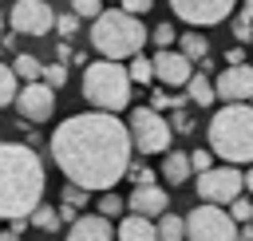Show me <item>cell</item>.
Segmentation results:
<instances>
[{"label": "cell", "instance_id": "cell-1", "mask_svg": "<svg viewBox=\"0 0 253 241\" xmlns=\"http://www.w3.org/2000/svg\"><path fill=\"white\" fill-rule=\"evenodd\" d=\"M130 154H134V142L119 115L83 111L63 119L51 130V162L71 186H83L87 194L91 190L111 194L126 178Z\"/></svg>", "mask_w": 253, "mask_h": 241}, {"label": "cell", "instance_id": "cell-2", "mask_svg": "<svg viewBox=\"0 0 253 241\" xmlns=\"http://www.w3.org/2000/svg\"><path fill=\"white\" fill-rule=\"evenodd\" d=\"M47 174L32 146L0 142V217L28 221L36 205H43Z\"/></svg>", "mask_w": 253, "mask_h": 241}, {"label": "cell", "instance_id": "cell-3", "mask_svg": "<svg viewBox=\"0 0 253 241\" xmlns=\"http://www.w3.org/2000/svg\"><path fill=\"white\" fill-rule=\"evenodd\" d=\"M206 138H210V154L237 166L253 162V103H225L221 111H213Z\"/></svg>", "mask_w": 253, "mask_h": 241}, {"label": "cell", "instance_id": "cell-4", "mask_svg": "<svg viewBox=\"0 0 253 241\" xmlns=\"http://www.w3.org/2000/svg\"><path fill=\"white\" fill-rule=\"evenodd\" d=\"M146 36H150V32L142 28V20H138V16H126L123 8H103L99 20L91 24V47H95L103 59H115V63L134 59V55L142 51Z\"/></svg>", "mask_w": 253, "mask_h": 241}, {"label": "cell", "instance_id": "cell-5", "mask_svg": "<svg viewBox=\"0 0 253 241\" xmlns=\"http://www.w3.org/2000/svg\"><path fill=\"white\" fill-rule=\"evenodd\" d=\"M130 91H134V83H130L123 63H115V59L87 63V71H83V99L91 103V111L119 115V111H126Z\"/></svg>", "mask_w": 253, "mask_h": 241}, {"label": "cell", "instance_id": "cell-6", "mask_svg": "<svg viewBox=\"0 0 253 241\" xmlns=\"http://www.w3.org/2000/svg\"><path fill=\"white\" fill-rule=\"evenodd\" d=\"M126 130H130V142H134L138 154H170L174 126H170L166 115H158V111H150V107H130Z\"/></svg>", "mask_w": 253, "mask_h": 241}, {"label": "cell", "instance_id": "cell-7", "mask_svg": "<svg viewBox=\"0 0 253 241\" xmlns=\"http://www.w3.org/2000/svg\"><path fill=\"white\" fill-rule=\"evenodd\" d=\"M186 241H241V225L225 205H194L186 213Z\"/></svg>", "mask_w": 253, "mask_h": 241}, {"label": "cell", "instance_id": "cell-8", "mask_svg": "<svg viewBox=\"0 0 253 241\" xmlns=\"http://www.w3.org/2000/svg\"><path fill=\"white\" fill-rule=\"evenodd\" d=\"M241 190H245V174L237 166H213L198 174V198L206 205H229L233 198H241Z\"/></svg>", "mask_w": 253, "mask_h": 241}, {"label": "cell", "instance_id": "cell-9", "mask_svg": "<svg viewBox=\"0 0 253 241\" xmlns=\"http://www.w3.org/2000/svg\"><path fill=\"white\" fill-rule=\"evenodd\" d=\"M8 24L16 36H47L55 28V12L47 0H16L8 8Z\"/></svg>", "mask_w": 253, "mask_h": 241}, {"label": "cell", "instance_id": "cell-10", "mask_svg": "<svg viewBox=\"0 0 253 241\" xmlns=\"http://www.w3.org/2000/svg\"><path fill=\"white\" fill-rule=\"evenodd\" d=\"M237 0H170L174 16L186 20L190 28H210V24H221L229 12H233Z\"/></svg>", "mask_w": 253, "mask_h": 241}, {"label": "cell", "instance_id": "cell-11", "mask_svg": "<svg viewBox=\"0 0 253 241\" xmlns=\"http://www.w3.org/2000/svg\"><path fill=\"white\" fill-rule=\"evenodd\" d=\"M213 95H217L221 103H253V67H249V63L225 67V71L213 79Z\"/></svg>", "mask_w": 253, "mask_h": 241}, {"label": "cell", "instance_id": "cell-12", "mask_svg": "<svg viewBox=\"0 0 253 241\" xmlns=\"http://www.w3.org/2000/svg\"><path fill=\"white\" fill-rule=\"evenodd\" d=\"M16 107H20V115L28 119V122H43V119H51V111H55V91L40 79V83H24L20 87V95H16Z\"/></svg>", "mask_w": 253, "mask_h": 241}, {"label": "cell", "instance_id": "cell-13", "mask_svg": "<svg viewBox=\"0 0 253 241\" xmlns=\"http://www.w3.org/2000/svg\"><path fill=\"white\" fill-rule=\"evenodd\" d=\"M150 63H154V75H158L162 87H186V83L194 79V63H190L182 51H174V47H170V51H158Z\"/></svg>", "mask_w": 253, "mask_h": 241}, {"label": "cell", "instance_id": "cell-14", "mask_svg": "<svg viewBox=\"0 0 253 241\" xmlns=\"http://www.w3.org/2000/svg\"><path fill=\"white\" fill-rule=\"evenodd\" d=\"M126 205H130V213H138V217H162L166 213V205H170V194L154 182V186H134L130 190V198H126Z\"/></svg>", "mask_w": 253, "mask_h": 241}, {"label": "cell", "instance_id": "cell-15", "mask_svg": "<svg viewBox=\"0 0 253 241\" xmlns=\"http://www.w3.org/2000/svg\"><path fill=\"white\" fill-rule=\"evenodd\" d=\"M63 241H115V225L103 213H79V221L67 229Z\"/></svg>", "mask_w": 253, "mask_h": 241}, {"label": "cell", "instance_id": "cell-16", "mask_svg": "<svg viewBox=\"0 0 253 241\" xmlns=\"http://www.w3.org/2000/svg\"><path fill=\"white\" fill-rule=\"evenodd\" d=\"M115 241H158V225H154L150 217L126 213V217L115 225Z\"/></svg>", "mask_w": 253, "mask_h": 241}, {"label": "cell", "instance_id": "cell-17", "mask_svg": "<svg viewBox=\"0 0 253 241\" xmlns=\"http://www.w3.org/2000/svg\"><path fill=\"white\" fill-rule=\"evenodd\" d=\"M190 174H194V170H190V154H186V150H170V154L162 158V178H166L170 186H182Z\"/></svg>", "mask_w": 253, "mask_h": 241}, {"label": "cell", "instance_id": "cell-18", "mask_svg": "<svg viewBox=\"0 0 253 241\" xmlns=\"http://www.w3.org/2000/svg\"><path fill=\"white\" fill-rule=\"evenodd\" d=\"M186 99H190L194 107H213V103H217V95H213V79L202 75V71H194V79L186 83Z\"/></svg>", "mask_w": 253, "mask_h": 241}, {"label": "cell", "instance_id": "cell-19", "mask_svg": "<svg viewBox=\"0 0 253 241\" xmlns=\"http://www.w3.org/2000/svg\"><path fill=\"white\" fill-rule=\"evenodd\" d=\"M178 51H182L190 63L210 59V43H206V36H202V32H182V36H178Z\"/></svg>", "mask_w": 253, "mask_h": 241}, {"label": "cell", "instance_id": "cell-20", "mask_svg": "<svg viewBox=\"0 0 253 241\" xmlns=\"http://www.w3.org/2000/svg\"><path fill=\"white\" fill-rule=\"evenodd\" d=\"M12 71H16V79H24V83H40V79H43V63H40L36 55H28V51H20V55L12 59Z\"/></svg>", "mask_w": 253, "mask_h": 241}, {"label": "cell", "instance_id": "cell-21", "mask_svg": "<svg viewBox=\"0 0 253 241\" xmlns=\"http://www.w3.org/2000/svg\"><path fill=\"white\" fill-rule=\"evenodd\" d=\"M28 225H36V229H43V233H55V229H63V221H59V209H55V205H47V201L32 209Z\"/></svg>", "mask_w": 253, "mask_h": 241}, {"label": "cell", "instance_id": "cell-22", "mask_svg": "<svg viewBox=\"0 0 253 241\" xmlns=\"http://www.w3.org/2000/svg\"><path fill=\"white\" fill-rule=\"evenodd\" d=\"M158 241H186V217L162 213L158 217Z\"/></svg>", "mask_w": 253, "mask_h": 241}, {"label": "cell", "instance_id": "cell-23", "mask_svg": "<svg viewBox=\"0 0 253 241\" xmlns=\"http://www.w3.org/2000/svg\"><path fill=\"white\" fill-rule=\"evenodd\" d=\"M20 95V79L12 71V63H0V107H12Z\"/></svg>", "mask_w": 253, "mask_h": 241}, {"label": "cell", "instance_id": "cell-24", "mask_svg": "<svg viewBox=\"0 0 253 241\" xmlns=\"http://www.w3.org/2000/svg\"><path fill=\"white\" fill-rule=\"evenodd\" d=\"M126 75H130V83H150V79H154V63H150L146 55H134L130 67H126Z\"/></svg>", "mask_w": 253, "mask_h": 241}, {"label": "cell", "instance_id": "cell-25", "mask_svg": "<svg viewBox=\"0 0 253 241\" xmlns=\"http://www.w3.org/2000/svg\"><path fill=\"white\" fill-rule=\"evenodd\" d=\"M43 83L51 87V91H59V87H67V63H43Z\"/></svg>", "mask_w": 253, "mask_h": 241}, {"label": "cell", "instance_id": "cell-26", "mask_svg": "<svg viewBox=\"0 0 253 241\" xmlns=\"http://www.w3.org/2000/svg\"><path fill=\"white\" fill-rule=\"evenodd\" d=\"M150 40H154V47H158V51H170V43H178V32H174L170 24H158V28L150 32Z\"/></svg>", "mask_w": 253, "mask_h": 241}, {"label": "cell", "instance_id": "cell-27", "mask_svg": "<svg viewBox=\"0 0 253 241\" xmlns=\"http://www.w3.org/2000/svg\"><path fill=\"white\" fill-rule=\"evenodd\" d=\"M229 217H233L237 225L253 221V201H249V198H233V201H229Z\"/></svg>", "mask_w": 253, "mask_h": 241}, {"label": "cell", "instance_id": "cell-28", "mask_svg": "<svg viewBox=\"0 0 253 241\" xmlns=\"http://www.w3.org/2000/svg\"><path fill=\"white\" fill-rule=\"evenodd\" d=\"M71 12H75L79 20H99V12H103V0H71Z\"/></svg>", "mask_w": 253, "mask_h": 241}, {"label": "cell", "instance_id": "cell-29", "mask_svg": "<svg viewBox=\"0 0 253 241\" xmlns=\"http://www.w3.org/2000/svg\"><path fill=\"white\" fill-rule=\"evenodd\" d=\"M55 32H59V40H71V36L79 32V16H75V12H63V16H55Z\"/></svg>", "mask_w": 253, "mask_h": 241}, {"label": "cell", "instance_id": "cell-30", "mask_svg": "<svg viewBox=\"0 0 253 241\" xmlns=\"http://www.w3.org/2000/svg\"><path fill=\"white\" fill-rule=\"evenodd\" d=\"M59 198H63L67 205H75V209H83V205H87V190H83V186H71V182L63 186V194H59Z\"/></svg>", "mask_w": 253, "mask_h": 241}, {"label": "cell", "instance_id": "cell-31", "mask_svg": "<svg viewBox=\"0 0 253 241\" xmlns=\"http://www.w3.org/2000/svg\"><path fill=\"white\" fill-rule=\"evenodd\" d=\"M99 213H103V217H119V213H123V198H119V194H103V198H99Z\"/></svg>", "mask_w": 253, "mask_h": 241}, {"label": "cell", "instance_id": "cell-32", "mask_svg": "<svg viewBox=\"0 0 253 241\" xmlns=\"http://www.w3.org/2000/svg\"><path fill=\"white\" fill-rule=\"evenodd\" d=\"M190 170H194V174L213 170V154H210V150H194V154H190Z\"/></svg>", "mask_w": 253, "mask_h": 241}, {"label": "cell", "instance_id": "cell-33", "mask_svg": "<svg viewBox=\"0 0 253 241\" xmlns=\"http://www.w3.org/2000/svg\"><path fill=\"white\" fill-rule=\"evenodd\" d=\"M126 174H130V182H134V186H154V170H150V166L130 162V170H126Z\"/></svg>", "mask_w": 253, "mask_h": 241}, {"label": "cell", "instance_id": "cell-34", "mask_svg": "<svg viewBox=\"0 0 253 241\" xmlns=\"http://www.w3.org/2000/svg\"><path fill=\"white\" fill-rule=\"evenodd\" d=\"M233 36H237L241 43H253V20H241V16H237V20H233Z\"/></svg>", "mask_w": 253, "mask_h": 241}, {"label": "cell", "instance_id": "cell-35", "mask_svg": "<svg viewBox=\"0 0 253 241\" xmlns=\"http://www.w3.org/2000/svg\"><path fill=\"white\" fill-rule=\"evenodd\" d=\"M170 126H174V134H178V130H182V134H186V130H194V119H190V111H186V107H182V111H174Z\"/></svg>", "mask_w": 253, "mask_h": 241}, {"label": "cell", "instance_id": "cell-36", "mask_svg": "<svg viewBox=\"0 0 253 241\" xmlns=\"http://www.w3.org/2000/svg\"><path fill=\"white\" fill-rule=\"evenodd\" d=\"M119 8H123L126 16H142V12H150L154 4H150V0H119Z\"/></svg>", "mask_w": 253, "mask_h": 241}, {"label": "cell", "instance_id": "cell-37", "mask_svg": "<svg viewBox=\"0 0 253 241\" xmlns=\"http://www.w3.org/2000/svg\"><path fill=\"white\" fill-rule=\"evenodd\" d=\"M55 209H59V221H63V225H75V221H79V209H75V205H67V201H59Z\"/></svg>", "mask_w": 253, "mask_h": 241}, {"label": "cell", "instance_id": "cell-38", "mask_svg": "<svg viewBox=\"0 0 253 241\" xmlns=\"http://www.w3.org/2000/svg\"><path fill=\"white\" fill-rule=\"evenodd\" d=\"M225 63H229V67H237V63H245V59H241V47H233V51L225 55Z\"/></svg>", "mask_w": 253, "mask_h": 241}, {"label": "cell", "instance_id": "cell-39", "mask_svg": "<svg viewBox=\"0 0 253 241\" xmlns=\"http://www.w3.org/2000/svg\"><path fill=\"white\" fill-rule=\"evenodd\" d=\"M241 20H253V0H241Z\"/></svg>", "mask_w": 253, "mask_h": 241}, {"label": "cell", "instance_id": "cell-40", "mask_svg": "<svg viewBox=\"0 0 253 241\" xmlns=\"http://www.w3.org/2000/svg\"><path fill=\"white\" fill-rule=\"evenodd\" d=\"M16 237H20L16 229H4V233H0V241H16Z\"/></svg>", "mask_w": 253, "mask_h": 241}, {"label": "cell", "instance_id": "cell-41", "mask_svg": "<svg viewBox=\"0 0 253 241\" xmlns=\"http://www.w3.org/2000/svg\"><path fill=\"white\" fill-rule=\"evenodd\" d=\"M245 190H249V194H253V166H249V170H245Z\"/></svg>", "mask_w": 253, "mask_h": 241}, {"label": "cell", "instance_id": "cell-42", "mask_svg": "<svg viewBox=\"0 0 253 241\" xmlns=\"http://www.w3.org/2000/svg\"><path fill=\"white\" fill-rule=\"evenodd\" d=\"M4 24H8V16H4V12H0V36H4Z\"/></svg>", "mask_w": 253, "mask_h": 241}]
</instances>
